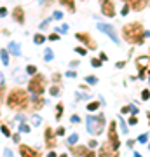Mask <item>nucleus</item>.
<instances>
[{
  "mask_svg": "<svg viewBox=\"0 0 150 157\" xmlns=\"http://www.w3.org/2000/svg\"><path fill=\"white\" fill-rule=\"evenodd\" d=\"M122 37L126 42L129 44H136V45H142L145 42V30H143V24L135 21V23H129L122 28Z\"/></svg>",
  "mask_w": 150,
  "mask_h": 157,
  "instance_id": "nucleus-1",
  "label": "nucleus"
},
{
  "mask_svg": "<svg viewBox=\"0 0 150 157\" xmlns=\"http://www.w3.org/2000/svg\"><path fill=\"white\" fill-rule=\"evenodd\" d=\"M28 105H30V98H28V93L24 89L16 87V89H12L9 93V96H7V107L10 110H16V112L26 110Z\"/></svg>",
  "mask_w": 150,
  "mask_h": 157,
  "instance_id": "nucleus-2",
  "label": "nucleus"
},
{
  "mask_svg": "<svg viewBox=\"0 0 150 157\" xmlns=\"http://www.w3.org/2000/svg\"><path fill=\"white\" fill-rule=\"evenodd\" d=\"M86 126H87V131H89L91 135L98 136V135L103 133V128H105V117H103V115H87Z\"/></svg>",
  "mask_w": 150,
  "mask_h": 157,
  "instance_id": "nucleus-3",
  "label": "nucleus"
},
{
  "mask_svg": "<svg viewBox=\"0 0 150 157\" xmlns=\"http://www.w3.org/2000/svg\"><path fill=\"white\" fill-rule=\"evenodd\" d=\"M45 86H47L45 77H44V75H40V73H35V75H33V79H31V80H30V84H28V89H30V93H33V94H44Z\"/></svg>",
  "mask_w": 150,
  "mask_h": 157,
  "instance_id": "nucleus-4",
  "label": "nucleus"
},
{
  "mask_svg": "<svg viewBox=\"0 0 150 157\" xmlns=\"http://www.w3.org/2000/svg\"><path fill=\"white\" fill-rule=\"evenodd\" d=\"M108 143L112 145V149L115 152H119V147H121V140H119V135H117V122L112 121L110 126H108Z\"/></svg>",
  "mask_w": 150,
  "mask_h": 157,
  "instance_id": "nucleus-5",
  "label": "nucleus"
},
{
  "mask_svg": "<svg viewBox=\"0 0 150 157\" xmlns=\"http://www.w3.org/2000/svg\"><path fill=\"white\" fill-rule=\"evenodd\" d=\"M75 38H77L79 42H82V44H84L86 47H89L91 51L98 47V44H96V40H94V38H93V37H91L89 33H86V31H80V33H77V35H75Z\"/></svg>",
  "mask_w": 150,
  "mask_h": 157,
  "instance_id": "nucleus-6",
  "label": "nucleus"
},
{
  "mask_svg": "<svg viewBox=\"0 0 150 157\" xmlns=\"http://www.w3.org/2000/svg\"><path fill=\"white\" fill-rule=\"evenodd\" d=\"M98 30L100 31H103L105 35H108L115 44H119V35H117V31L114 30V26L112 24H107V23H98Z\"/></svg>",
  "mask_w": 150,
  "mask_h": 157,
  "instance_id": "nucleus-7",
  "label": "nucleus"
},
{
  "mask_svg": "<svg viewBox=\"0 0 150 157\" xmlns=\"http://www.w3.org/2000/svg\"><path fill=\"white\" fill-rule=\"evenodd\" d=\"M100 7H101L103 16H108V17L115 16V3H114V0H100Z\"/></svg>",
  "mask_w": 150,
  "mask_h": 157,
  "instance_id": "nucleus-8",
  "label": "nucleus"
},
{
  "mask_svg": "<svg viewBox=\"0 0 150 157\" xmlns=\"http://www.w3.org/2000/svg\"><path fill=\"white\" fill-rule=\"evenodd\" d=\"M44 138H45V147L47 149H54L56 147V133H52V129L49 126L44 131Z\"/></svg>",
  "mask_w": 150,
  "mask_h": 157,
  "instance_id": "nucleus-9",
  "label": "nucleus"
},
{
  "mask_svg": "<svg viewBox=\"0 0 150 157\" xmlns=\"http://www.w3.org/2000/svg\"><path fill=\"white\" fill-rule=\"evenodd\" d=\"M70 152H72L73 156H82V157H93V156H96V154H94L89 147H73V145H72Z\"/></svg>",
  "mask_w": 150,
  "mask_h": 157,
  "instance_id": "nucleus-10",
  "label": "nucleus"
},
{
  "mask_svg": "<svg viewBox=\"0 0 150 157\" xmlns=\"http://www.w3.org/2000/svg\"><path fill=\"white\" fill-rule=\"evenodd\" d=\"M136 68L150 73V56H145V54H143V56L136 58Z\"/></svg>",
  "mask_w": 150,
  "mask_h": 157,
  "instance_id": "nucleus-11",
  "label": "nucleus"
},
{
  "mask_svg": "<svg viewBox=\"0 0 150 157\" xmlns=\"http://www.w3.org/2000/svg\"><path fill=\"white\" fill-rule=\"evenodd\" d=\"M124 3H128L133 10H143L149 5V0H122Z\"/></svg>",
  "mask_w": 150,
  "mask_h": 157,
  "instance_id": "nucleus-12",
  "label": "nucleus"
},
{
  "mask_svg": "<svg viewBox=\"0 0 150 157\" xmlns=\"http://www.w3.org/2000/svg\"><path fill=\"white\" fill-rule=\"evenodd\" d=\"M12 17H14V21H16V23L23 24V23H24V10H23V7L16 5V7L12 9Z\"/></svg>",
  "mask_w": 150,
  "mask_h": 157,
  "instance_id": "nucleus-13",
  "label": "nucleus"
},
{
  "mask_svg": "<svg viewBox=\"0 0 150 157\" xmlns=\"http://www.w3.org/2000/svg\"><path fill=\"white\" fill-rule=\"evenodd\" d=\"M19 154L23 157H37L38 156V152L35 149H31V147H28V145H19Z\"/></svg>",
  "mask_w": 150,
  "mask_h": 157,
  "instance_id": "nucleus-14",
  "label": "nucleus"
},
{
  "mask_svg": "<svg viewBox=\"0 0 150 157\" xmlns=\"http://www.w3.org/2000/svg\"><path fill=\"white\" fill-rule=\"evenodd\" d=\"M44 105H45V100H44L40 94H35V98H33V101H31V110H33V112H38Z\"/></svg>",
  "mask_w": 150,
  "mask_h": 157,
  "instance_id": "nucleus-15",
  "label": "nucleus"
},
{
  "mask_svg": "<svg viewBox=\"0 0 150 157\" xmlns=\"http://www.w3.org/2000/svg\"><path fill=\"white\" fill-rule=\"evenodd\" d=\"M115 154L119 156V152H115L110 143H105V145H101V149H100V156H115Z\"/></svg>",
  "mask_w": 150,
  "mask_h": 157,
  "instance_id": "nucleus-16",
  "label": "nucleus"
},
{
  "mask_svg": "<svg viewBox=\"0 0 150 157\" xmlns=\"http://www.w3.org/2000/svg\"><path fill=\"white\" fill-rule=\"evenodd\" d=\"M59 3H61L63 7H66V9H68V12H72V14H73V12H75V9H77L73 0H59Z\"/></svg>",
  "mask_w": 150,
  "mask_h": 157,
  "instance_id": "nucleus-17",
  "label": "nucleus"
},
{
  "mask_svg": "<svg viewBox=\"0 0 150 157\" xmlns=\"http://www.w3.org/2000/svg\"><path fill=\"white\" fill-rule=\"evenodd\" d=\"M9 52H12L14 56H19V54H21V49H19V45H17L16 42H10V44H9Z\"/></svg>",
  "mask_w": 150,
  "mask_h": 157,
  "instance_id": "nucleus-18",
  "label": "nucleus"
},
{
  "mask_svg": "<svg viewBox=\"0 0 150 157\" xmlns=\"http://www.w3.org/2000/svg\"><path fill=\"white\" fill-rule=\"evenodd\" d=\"M0 58L3 65H9V49H0Z\"/></svg>",
  "mask_w": 150,
  "mask_h": 157,
  "instance_id": "nucleus-19",
  "label": "nucleus"
},
{
  "mask_svg": "<svg viewBox=\"0 0 150 157\" xmlns=\"http://www.w3.org/2000/svg\"><path fill=\"white\" fill-rule=\"evenodd\" d=\"M44 59H45V61H52V59H54V52H52V49L47 47V49L44 51Z\"/></svg>",
  "mask_w": 150,
  "mask_h": 157,
  "instance_id": "nucleus-20",
  "label": "nucleus"
},
{
  "mask_svg": "<svg viewBox=\"0 0 150 157\" xmlns=\"http://www.w3.org/2000/svg\"><path fill=\"white\" fill-rule=\"evenodd\" d=\"M98 108H100V101H93V103L87 105V110H89V112H96Z\"/></svg>",
  "mask_w": 150,
  "mask_h": 157,
  "instance_id": "nucleus-21",
  "label": "nucleus"
},
{
  "mask_svg": "<svg viewBox=\"0 0 150 157\" xmlns=\"http://www.w3.org/2000/svg\"><path fill=\"white\" fill-rule=\"evenodd\" d=\"M86 82L91 84V86H94V84H98V77H94V75H87V77H86Z\"/></svg>",
  "mask_w": 150,
  "mask_h": 157,
  "instance_id": "nucleus-22",
  "label": "nucleus"
},
{
  "mask_svg": "<svg viewBox=\"0 0 150 157\" xmlns=\"http://www.w3.org/2000/svg\"><path fill=\"white\" fill-rule=\"evenodd\" d=\"M77 140H79V135L75 133V135H70V136H68V140H66V143H68V145L72 147V145H73V143H75Z\"/></svg>",
  "mask_w": 150,
  "mask_h": 157,
  "instance_id": "nucleus-23",
  "label": "nucleus"
},
{
  "mask_svg": "<svg viewBox=\"0 0 150 157\" xmlns=\"http://www.w3.org/2000/svg\"><path fill=\"white\" fill-rule=\"evenodd\" d=\"M44 40H45V37H44V35H40V33L33 35V42H35V44H42Z\"/></svg>",
  "mask_w": 150,
  "mask_h": 157,
  "instance_id": "nucleus-24",
  "label": "nucleus"
},
{
  "mask_svg": "<svg viewBox=\"0 0 150 157\" xmlns=\"http://www.w3.org/2000/svg\"><path fill=\"white\" fill-rule=\"evenodd\" d=\"M26 73H28V75H35V73H37V66H35V65H28V66H26Z\"/></svg>",
  "mask_w": 150,
  "mask_h": 157,
  "instance_id": "nucleus-25",
  "label": "nucleus"
},
{
  "mask_svg": "<svg viewBox=\"0 0 150 157\" xmlns=\"http://www.w3.org/2000/svg\"><path fill=\"white\" fill-rule=\"evenodd\" d=\"M56 112H58V114H56V119L59 121V119H61V115H63V105H61V103H58V107H56Z\"/></svg>",
  "mask_w": 150,
  "mask_h": 157,
  "instance_id": "nucleus-26",
  "label": "nucleus"
},
{
  "mask_svg": "<svg viewBox=\"0 0 150 157\" xmlns=\"http://www.w3.org/2000/svg\"><path fill=\"white\" fill-rule=\"evenodd\" d=\"M0 131H2V135H5V136H12V133H10V129L5 126V124H2V128H0Z\"/></svg>",
  "mask_w": 150,
  "mask_h": 157,
  "instance_id": "nucleus-27",
  "label": "nucleus"
},
{
  "mask_svg": "<svg viewBox=\"0 0 150 157\" xmlns=\"http://www.w3.org/2000/svg\"><path fill=\"white\" fill-rule=\"evenodd\" d=\"M49 93H51L52 96H58V94H59V86H58V84H56V86H52V87L49 89Z\"/></svg>",
  "mask_w": 150,
  "mask_h": 157,
  "instance_id": "nucleus-28",
  "label": "nucleus"
},
{
  "mask_svg": "<svg viewBox=\"0 0 150 157\" xmlns=\"http://www.w3.org/2000/svg\"><path fill=\"white\" fill-rule=\"evenodd\" d=\"M149 98H150V91H149V89H143V91H142V100L147 101Z\"/></svg>",
  "mask_w": 150,
  "mask_h": 157,
  "instance_id": "nucleus-29",
  "label": "nucleus"
},
{
  "mask_svg": "<svg viewBox=\"0 0 150 157\" xmlns=\"http://www.w3.org/2000/svg\"><path fill=\"white\" fill-rule=\"evenodd\" d=\"M101 63H103V61H101V59H100V58H94V59H93V61H91V65H93V66H94V68H98V66H101Z\"/></svg>",
  "mask_w": 150,
  "mask_h": 157,
  "instance_id": "nucleus-30",
  "label": "nucleus"
},
{
  "mask_svg": "<svg viewBox=\"0 0 150 157\" xmlns=\"http://www.w3.org/2000/svg\"><path fill=\"white\" fill-rule=\"evenodd\" d=\"M129 9H131V7H129L128 3H124V7H122V10H121V14H122V16H128V14H129Z\"/></svg>",
  "mask_w": 150,
  "mask_h": 157,
  "instance_id": "nucleus-31",
  "label": "nucleus"
},
{
  "mask_svg": "<svg viewBox=\"0 0 150 157\" xmlns=\"http://www.w3.org/2000/svg\"><path fill=\"white\" fill-rule=\"evenodd\" d=\"M119 124H121V131L122 133H128V126H126V122L122 119H119Z\"/></svg>",
  "mask_w": 150,
  "mask_h": 157,
  "instance_id": "nucleus-32",
  "label": "nucleus"
},
{
  "mask_svg": "<svg viewBox=\"0 0 150 157\" xmlns=\"http://www.w3.org/2000/svg\"><path fill=\"white\" fill-rule=\"evenodd\" d=\"M138 142H140V143L149 142V135H147V133H145V135H140V136H138Z\"/></svg>",
  "mask_w": 150,
  "mask_h": 157,
  "instance_id": "nucleus-33",
  "label": "nucleus"
},
{
  "mask_svg": "<svg viewBox=\"0 0 150 157\" xmlns=\"http://www.w3.org/2000/svg\"><path fill=\"white\" fill-rule=\"evenodd\" d=\"M19 131H21V133H30V126L21 124V126H19Z\"/></svg>",
  "mask_w": 150,
  "mask_h": 157,
  "instance_id": "nucleus-34",
  "label": "nucleus"
},
{
  "mask_svg": "<svg viewBox=\"0 0 150 157\" xmlns=\"http://www.w3.org/2000/svg\"><path fill=\"white\" fill-rule=\"evenodd\" d=\"M61 17H63V12H59V10H56V12L52 14V19H58V21H59Z\"/></svg>",
  "mask_w": 150,
  "mask_h": 157,
  "instance_id": "nucleus-35",
  "label": "nucleus"
},
{
  "mask_svg": "<svg viewBox=\"0 0 150 157\" xmlns=\"http://www.w3.org/2000/svg\"><path fill=\"white\" fill-rule=\"evenodd\" d=\"M3 93H5V84L0 86V103H2V100H3Z\"/></svg>",
  "mask_w": 150,
  "mask_h": 157,
  "instance_id": "nucleus-36",
  "label": "nucleus"
},
{
  "mask_svg": "<svg viewBox=\"0 0 150 157\" xmlns=\"http://www.w3.org/2000/svg\"><path fill=\"white\" fill-rule=\"evenodd\" d=\"M58 31H61V33H66V31H68V24H61V28H58Z\"/></svg>",
  "mask_w": 150,
  "mask_h": 157,
  "instance_id": "nucleus-37",
  "label": "nucleus"
},
{
  "mask_svg": "<svg viewBox=\"0 0 150 157\" xmlns=\"http://www.w3.org/2000/svg\"><path fill=\"white\" fill-rule=\"evenodd\" d=\"M52 80H54V84H58V82L61 80V75H59V73H54V75H52Z\"/></svg>",
  "mask_w": 150,
  "mask_h": 157,
  "instance_id": "nucleus-38",
  "label": "nucleus"
},
{
  "mask_svg": "<svg viewBox=\"0 0 150 157\" xmlns=\"http://www.w3.org/2000/svg\"><path fill=\"white\" fill-rule=\"evenodd\" d=\"M31 119H33V124H35V126H38V124L42 122V119H40L38 115H35V117H31Z\"/></svg>",
  "mask_w": 150,
  "mask_h": 157,
  "instance_id": "nucleus-39",
  "label": "nucleus"
},
{
  "mask_svg": "<svg viewBox=\"0 0 150 157\" xmlns=\"http://www.w3.org/2000/svg\"><path fill=\"white\" fill-rule=\"evenodd\" d=\"M70 121H72L73 124H79V122H80V117H79V115H72V119H70Z\"/></svg>",
  "mask_w": 150,
  "mask_h": 157,
  "instance_id": "nucleus-40",
  "label": "nucleus"
},
{
  "mask_svg": "<svg viewBox=\"0 0 150 157\" xmlns=\"http://www.w3.org/2000/svg\"><path fill=\"white\" fill-rule=\"evenodd\" d=\"M65 135V128H58L56 129V136H63Z\"/></svg>",
  "mask_w": 150,
  "mask_h": 157,
  "instance_id": "nucleus-41",
  "label": "nucleus"
},
{
  "mask_svg": "<svg viewBox=\"0 0 150 157\" xmlns=\"http://www.w3.org/2000/svg\"><path fill=\"white\" fill-rule=\"evenodd\" d=\"M75 52H79V54L84 56V54H86V49H84V47H75Z\"/></svg>",
  "mask_w": 150,
  "mask_h": 157,
  "instance_id": "nucleus-42",
  "label": "nucleus"
},
{
  "mask_svg": "<svg viewBox=\"0 0 150 157\" xmlns=\"http://www.w3.org/2000/svg\"><path fill=\"white\" fill-rule=\"evenodd\" d=\"M129 124H133V126H135V124H138V117H136V115H133V117L129 119Z\"/></svg>",
  "mask_w": 150,
  "mask_h": 157,
  "instance_id": "nucleus-43",
  "label": "nucleus"
},
{
  "mask_svg": "<svg viewBox=\"0 0 150 157\" xmlns=\"http://www.w3.org/2000/svg\"><path fill=\"white\" fill-rule=\"evenodd\" d=\"M7 16V9L5 7H0V17H5Z\"/></svg>",
  "mask_w": 150,
  "mask_h": 157,
  "instance_id": "nucleus-44",
  "label": "nucleus"
},
{
  "mask_svg": "<svg viewBox=\"0 0 150 157\" xmlns=\"http://www.w3.org/2000/svg\"><path fill=\"white\" fill-rule=\"evenodd\" d=\"M58 38H59V37H58V33H51V35H49V40H52V42H54V40H58Z\"/></svg>",
  "mask_w": 150,
  "mask_h": 157,
  "instance_id": "nucleus-45",
  "label": "nucleus"
},
{
  "mask_svg": "<svg viewBox=\"0 0 150 157\" xmlns=\"http://www.w3.org/2000/svg\"><path fill=\"white\" fill-rule=\"evenodd\" d=\"M129 112H131V114H138V108H136L135 105H129Z\"/></svg>",
  "mask_w": 150,
  "mask_h": 157,
  "instance_id": "nucleus-46",
  "label": "nucleus"
},
{
  "mask_svg": "<svg viewBox=\"0 0 150 157\" xmlns=\"http://www.w3.org/2000/svg\"><path fill=\"white\" fill-rule=\"evenodd\" d=\"M45 26H49V19H45V21L40 23V28H45Z\"/></svg>",
  "mask_w": 150,
  "mask_h": 157,
  "instance_id": "nucleus-47",
  "label": "nucleus"
},
{
  "mask_svg": "<svg viewBox=\"0 0 150 157\" xmlns=\"http://www.w3.org/2000/svg\"><path fill=\"white\" fill-rule=\"evenodd\" d=\"M100 59H101V61H107V59H108V56H107L105 52H101V54H100Z\"/></svg>",
  "mask_w": 150,
  "mask_h": 157,
  "instance_id": "nucleus-48",
  "label": "nucleus"
},
{
  "mask_svg": "<svg viewBox=\"0 0 150 157\" xmlns=\"http://www.w3.org/2000/svg\"><path fill=\"white\" fill-rule=\"evenodd\" d=\"M135 143H136L135 140H128V147H129V149H133V147H135Z\"/></svg>",
  "mask_w": 150,
  "mask_h": 157,
  "instance_id": "nucleus-49",
  "label": "nucleus"
},
{
  "mask_svg": "<svg viewBox=\"0 0 150 157\" xmlns=\"http://www.w3.org/2000/svg\"><path fill=\"white\" fill-rule=\"evenodd\" d=\"M12 140H14L16 143H19V142H21V140H19V135H12Z\"/></svg>",
  "mask_w": 150,
  "mask_h": 157,
  "instance_id": "nucleus-50",
  "label": "nucleus"
},
{
  "mask_svg": "<svg viewBox=\"0 0 150 157\" xmlns=\"http://www.w3.org/2000/svg\"><path fill=\"white\" fill-rule=\"evenodd\" d=\"M75 96H77V98H80V100H87V96H84V94H80V93H77Z\"/></svg>",
  "mask_w": 150,
  "mask_h": 157,
  "instance_id": "nucleus-51",
  "label": "nucleus"
},
{
  "mask_svg": "<svg viewBox=\"0 0 150 157\" xmlns=\"http://www.w3.org/2000/svg\"><path fill=\"white\" fill-rule=\"evenodd\" d=\"M121 114H129V107H124V108L121 110Z\"/></svg>",
  "mask_w": 150,
  "mask_h": 157,
  "instance_id": "nucleus-52",
  "label": "nucleus"
},
{
  "mask_svg": "<svg viewBox=\"0 0 150 157\" xmlns=\"http://www.w3.org/2000/svg\"><path fill=\"white\" fill-rule=\"evenodd\" d=\"M96 145H98V142H96V140H91V142H89V147H96Z\"/></svg>",
  "mask_w": 150,
  "mask_h": 157,
  "instance_id": "nucleus-53",
  "label": "nucleus"
},
{
  "mask_svg": "<svg viewBox=\"0 0 150 157\" xmlns=\"http://www.w3.org/2000/svg\"><path fill=\"white\" fill-rule=\"evenodd\" d=\"M2 84H5V79H3V73L0 72V86H2Z\"/></svg>",
  "mask_w": 150,
  "mask_h": 157,
  "instance_id": "nucleus-54",
  "label": "nucleus"
},
{
  "mask_svg": "<svg viewBox=\"0 0 150 157\" xmlns=\"http://www.w3.org/2000/svg\"><path fill=\"white\" fill-rule=\"evenodd\" d=\"M66 75H68V77H75V75H77V72H66Z\"/></svg>",
  "mask_w": 150,
  "mask_h": 157,
  "instance_id": "nucleus-55",
  "label": "nucleus"
},
{
  "mask_svg": "<svg viewBox=\"0 0 150 157\" xmlns=\"http://www.w3.org/2000/svg\"><path fill=\"white\" fill-rule=\"evenodd\" d=\"M5 156H12V152H10V149H5V152H3Z\"/></svg>",
  "mask_w": 150,
  "mask_h": 157,
  "instance_id": "nucleus-56",
  "label": "nucleus"
},
{
  "mask_svg": "<svg viewBox=\"0 0 150 157\" xmlns=\"http://www.w3.org/2000/svg\"><path fill=\"white\" fill-rule=\"evenodd\" d=\"M147 119H149V124H150V112H147Z\"/></svg>",
  "mask_w": 150,
  "mask_h": 157,
  "instance_id": "nucleus-57",
  "label": "nucleus"
},
{
  "mask_svg": "<svg viewBox=\"0 0 150 157\" xmlns=\"http://www.w3.org/2000/svg\"><path fill=\"white\" fill-rule=\"evenodd\" d=\"M149 149H150V145H149Z\"/></svg>",
  "mask_w": 150,
  "mask_h": 157,
  "instance_id": "nucleus-58",
  "label": "nucleus"
},
{
  "mask_svg": "<svg viewBox=\"0 0 150 157\" xmlns=\"http://www.w3.org/2000/svg\"><path fill=\"white\" fill-rule=\"evenodd\" d=\"M149 3H150V0H149Z\"/></svg>",
  "mask_w": 150,
  "mask_h": 157,
  "instance_id": "nucleus-59",
  "label": "nucleus"
}]
</instances>
